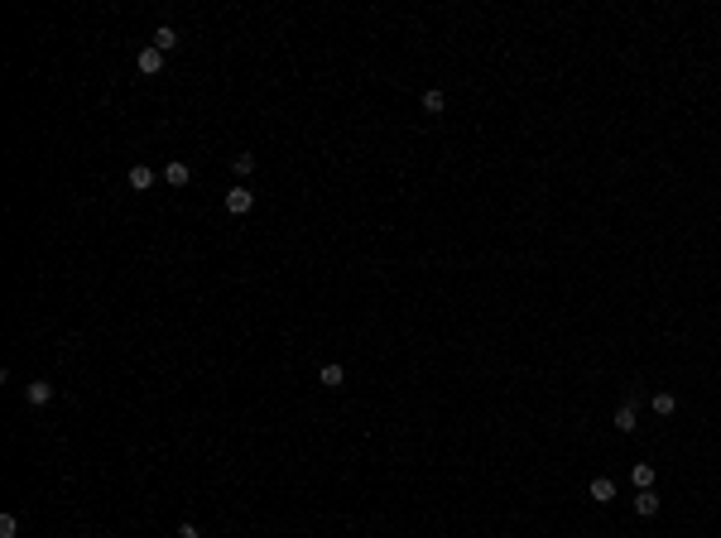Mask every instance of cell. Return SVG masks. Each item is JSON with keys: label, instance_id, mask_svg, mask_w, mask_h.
Wrapping results in <instances>:
<instances>
[{"label": "cell", "instance_id": "6da1fadb", "mask_svg": "<svg viewBox=\"0 0 721 538\" xmlns=\"http://www.w3.org/2000/svg\"><path fill=\"white\" fill-rule=\"evenodd\" d=\"M25 399H29V408L54 404V384H49V380H29V384H25Z\"/></svg>", "mask_w": 721, "mask_h": 538}, {"label": "cell", "instance_id": "7a4b0ae2", "mask_svg": "<svg viewBox=\"0 0 721 538\" xmlns=\"http://www.w3.org/2000/svg\"><path fill=\"white\" fill-rule=\"evenodd\" d=\"M135 68H140L144 77H154V73H164V54L154 49V44H144V49H140V58H135Z\"/></svg>", "mask_w": 721, "mask_h": 538}, {"label": "cell", "instance_id": "3957f363", "mask_svg": "<svg viewBox=\"0 0 721 538\" xmlns=\"http://www.w3.org/2000/svg\"><path fill=\"white\" fill-rule=\"evenodd\" d=\"M250 207H255V192H250V188H231V192H226V212H231V216H245Z\"/></svg>", "mask_w": 721, "mask_h": 538}, {"label": "cell", "instance_id": "277c9868", "mask_svg": "<svg viewBox=\"0 0 721 538\" xmlns=\"http://www.w3.org/2000/svg\"><path fill=\"white\" fill-rule=\"evenodd\" d=\"M164 183H168V188H187V183H192V168H187L183 159L164 163Z\"/></svg>", "mask_w": 721, "mask_h": 538}, {"label": "cell", "instance_id": "5b68a950", "mask_svg": "<svg viewBox=\"0 0 721 538\" xmlns=\"http://www.w3.org/2000/svg\"><path fill=\"white\" fill-rule=\"evenodd\" d=\"M125 183H130L135 192H149L154 188V168H149V163H135L130 173H125Z\"/></svg>", "mask_w": 721, "mask_h": 538}, {"label": "cell", "instance_id": "8992f818", "mask_svg": "<svg viewBox=\"0 0 721 538\" xmlns=\"http://www.w3.org/2000/svg\"><path fill=\"white\" fill-rule=\"evenodd\" d=\"M611 423H615V428H620V432H635V428H640V408H635V404H620V408H615V418H611Z\"/></svg>", "mask_w": 721, "mask_h": 538}, {"label": "cell", "instance_id": "52a82bcc", "mask_svg": "<svg viewBox=\"0 0 721 538\" xmlns=\"http://www.w3.org/2000/svg\"><path fill=\"white\" fill-rule=\"evenodd\" d=\"M587 490H591V500H596V505H611V500H615V481H611V476H596Z\"/></svg>", "mask_w": 721, "mask_h": 538}, {"label": "cell", "instance_id": "ba28073f", "mask_svg": "<svg viewBox=\"0 0 721 538\" xmlns=\"http://www.w3.org/2000/svg\"><path fill=\"white\" fill-rule=\"evenodd\" d=\"M649 408H654L659 418H673V413H678V394H668V389H659V394L649 399Z\"/></svg>", "mask_w": 721, "mask_h": 538}, {"label": "cell", "instance_id": "9c48e42d", "mask_svg": "<svg viewBox=\"0 0 721 538\" xmlns=\"http://www.w3.org/2000/svg\"><path fill=\"white\" fill-rule=\"evenodd\" d=\"M154 49H159V54H173V49H178V29L159 25V29H154Z\"/></svg>", "mask_w": 721, "mask_h": 538}, {"label": "cell", "instance_id": "30bf717a", "mask_svg": "<svg viewBox=\"0 0 721 538\" xmlns=\"http://www.w3.org/2000/svg\"><path fill=\"white\" fill-rule=\"evenodd\" d=\"M630 481H635V490H654V466L649 461H635L630 466Z\"/></svg>", "mask_w": 721, "mask_h": 538}, {"label": "cell", "instance_id": "8fae6325", "mask_svg": "<svg viewBox=\"0 0 721 538\" xmlns=\"http://www.w3.org/2000/svg\"><path fill=\"white\" fill-rule=\"evenodd\" d=\"M635 514H640V519H654V514H659V495H654V490H640V495H635Z\"/></svg>", "mask_w": 721, "mask_h": 538}, {"label": "cell", "instance_id": "7c38bea8", "mask_svg": "<svg viewBox=\"0 0 721 538\" xmlns=\"http://www.w3.org/2000/svg\"><path fill=\"white\" fill-rule=\"evenodd\" d=\"M424 111H428V115H443V111H448V92L428 87V92H424Z\"/></svg>", "mask_w": 721, "mask_h": 538}, {"label": "cell", "instance_id": "4fadbf2b", "mask_svg": "<svg viewBox=\"0 0 721 538\" xmlns=\"http://www.w3.org/2000/svg\"><path fill=\"white\" fill-rule=\"evenodd\" d=\"M318 380L327 384V389H342V384H347V370H342V365H322Z\"/></svg>", "mask_w": 721, "mask_h": 538}, {"label": "cell", "instance_id": "5bb4252c", "mask_svg": "<svg viewBox=\"0 0 721 538\" xmlns=\"http://www.w3.org/2000/svg\"><path fill=\"white\" fill-rule=\"evenodd\" d=\"M231 168H236L240 178H250V173H255V154H236V159H231Z\"/></svg>", "mask_w": 721, "mask_h": 538}, {"label": "cell", "instance_id": "9a60e30c", "mask_svg": "<svg viewBox=\"0 0 721 538\" xmlns=\"http://www.w3.org/2000/svg\"><path fill=\"white\" fill-rule=\"evenodd\" d=\"M20 534V519L15 514H0V538H15Z\"/></svg>", "mask_w": 721, "mask_h": 538}, {"label": "cell", "instance_id": "2e32d148", "mask_svg": "<svg viewBox=\"0 0 721 538\" xmlns=\"http://www.w3.org/2000/svg\"><path fill=\"white\" fill-rule=\"evenodd\" d=\"M178 538H202V534H197V524H178Z\"/></svg>", "mask_w": 721, "mask_h": 538}]
</instances>
